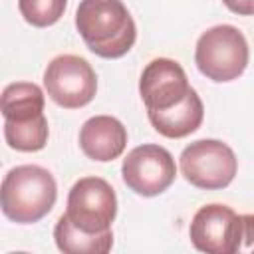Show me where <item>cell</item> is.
I'll list each match as a JSON object with an SVG mask.
<instances>
[{
  "label": "cell",
  "mask_w": 254,
  "mask_h": 254,
  "mask_svg": "<svg viewBox=\"0 0 254 254\" xmlns=\"http://www.w3.org/2000/svg\"><path fill=\"white\" fill-rule=\"evenodd\" d=\"M240 250L254 252V214H242V244Z\"/></svg>",
  "instance_id": "9a60e30c"
},
{
  "label": "cell",
  "mask_w": 254,
  "mask_h": 254,
  "mask_svg": "<svg viewBox=\"0 0 254 254\" xmlns=\"http://www.w3.org/2000/svg\"><path fill=\"white\" fill-rule=\"evenodd\" d=\"M67 220L89 234H103L111 230L117 216V194L113 187L99 177H83L73 183L67 194Z\"/></svg>",
  "instance_id": "8992f818"
},
{
  "label": "cell",
  "mask_w": 254,
  "mask_h": 254,
  "mask_svg": "<svg viewBox=\"0 0 254 254\" xmlns=\"http://www.w3.org/2000/svg\"><path fill=\"white\" fill-rule=\"evenodd\" d=\"M127 147L125 125L111 115L89 117L79 129V149L83 155L97 163H107L117 157Z\"/></svg>",
  "instance_id": "8fae6325"
},
{
  "label": "cell",
  "mask_w": 254,
  "mask_h": 254,
  "mask_svg": "<svg viewBox=\"0 0 254 254\" xmlns=\"http://www.w3.org/2000/svg\"><path fill=\"white\" fill-rule=\"evenodd\" d=\"M147 117L159 135L169 139H183L200 127L204 119V105L198 93L190 89V93L179 105L165 111H151Z\"/></svg>",
  "instance_id": "7c38bea8"
},
{
  "label": "cell",
  "mask_w": 254,
  "mask_h": 254,
  "mask_svg": "<svg viewBox=\"0 0 254 254\" xmlns=\"http://www.w3.org/2000/svg\"><path fill=\"white\" fill-rule=\"evenodd\" d=\"M58 185L54 175L40 165H18L2 179L0 206L16 224L42 220L56 204Z\"/></svg>",
  "instance_id": "3957f363"
},
{
  "label": "cell",
  "mask_w": 254,
  "mask_h": 254,
  "mask_svg": "<svg viewBox=\"0 0 254 254\" xmlns=\"http://www.w3.org/2000/svg\"><path fill=\"white\" fill-rule=\"evenodd\" d=\"M189 77L183 65L171 58L151 60L139 79V93L147 113L165 111L179 105L190 93Z\"/></svg>",
  "instance_id": "30bf717a"
},
{
  "label": "cell",
  "mask_w": 254,
  "mask_h": 254,
  "mask_svg": "<svg viewBox=\"0 0 254 254\" xmlns=\"http://www.w3.org/2000/svg\"><path fill=\"white\" fill-rule=\"evenodd\" d=\"M121 177L135 194L157 196L175 183L177 165L165 147L145 143L127 153L121 165Z\"/></svg>",
  "instance_id": "ba28073f"
},
{
  "label": "cell",
  "mask_w": 254,
  "mask_h": 254,
  "mask_svg": "<svg viewBox=\"0 0 254 254\" xmlns=\"http://www.w3.org/2000/svg\"><path fill=\"white\" fill-rule=\"evenodd\" d=\"M75 28L85 46L99 58H123L137 40V26L123 0H81Z\"/></svg>",
  "instance_id": "6da1fadb"
},
{
  "label": "cell",
  "mask_w": 254,
  "mask_h": 254,
  "mask_svg": "<svg viewBox=\"0 0 254 254\" xmlns=\"http://www.w3.org/2000/svg\"><path fill=\"white\" fill-rule=\"evenodd\" d=\"M44 91L30 81H16L2 91L4 139L20 153L42 151L48 143L50 127L44 115Z\"/></svg>",
  "instance_id": "7a4b0ae2"
},
{
  "label": "cell",
  "mask_w": 254,
  "mask_h": 254,
  "mask_svg": "<svg viewBox=\"0 0 254 254\" xmlns=\"http://www.w3.org/2000/svg\"><path fill=\"white\" fill-rule=\"evenodd\" d=\"M222 4L238 16H252L254 14V0H222Z\"/></svg>",
  "instance_id": "2e32d148"
},
{
  "label": "cell",
  "mask_w": 254,
  "mask_h": 254,
  "mask_svg": "<svg viewBox=\"0 0 254 254\" xmlns=\"http://www.w3.org/2000/svg\"><path fill=\"white\" fill-rule=\"evenodd\" d=\"M54 240L58 250L65 254H105L113 246V232L89 234L75 228L65 214H62L54 226Z\"/></svg>",
  "instance_id": "4fadbf2b"
},
{
  "label": "cell",
  "mask_w": 254,
  "mask_h": 254,
  "mask_svg": "<svg viewBox=\"0 0 254 254\" xmlns=\"http://www.w3.org/2000/svg\"><path fill=\"white\" fill-rule=\"evenodd\" d=\"M67 0H18L22 18L34 28L54 26L65 12Z\"/></svg>",
  "instance_id": "5bb4252c"
},
{
  "label": "cell",
  "mask_w": 254,
  "mask_h": 254,
  "mask_svg": "<svg viewBox=\"0 0 254 254\" xmlns=\"http://www.w3.org/2000/svg\"><path fill=\"white\" fill-rule=\"evenodd\" d=\"M179 165L185 181L204 190L226 189L238 171V159L234 151L218 139L192 141L183 149Z\"/></svg>",
  "instance_id": "5b68a950"
},
{
  "label": "cell",
  "mask_w": 254,
  "mask_h": 254,
  "mask_svg": "<svg viewBox=\"0 0 254 254\" xmlns=\"http://www.w3.org/2000/svg\"><path fill=\"white\" fill-rule=\"evenodd\" d=\"M44 87L50 99L64 109H79L97 93V75L91 64L73 54L50 60L44 71Z\"/></svg>",
  "instance_id": "52a82bcc"
},
{
  "label": "cell",
  "mask_w": 254,
  "mask_h": 254,
  "mask_svg": "<svg viewBox=\"0 0 254 254\" xmlns=\"http://www.w3.org/2000/svg\"><path fill=\"white\" fill-rule=\"evenodd\" d=\"M190 242L206 254H234L242 244V216L230 206L212 202L200 206L189 226Z\"/></svg>",
  "instance_id": "9c48e42d"
},
{
  "label": "cell",
  "mask_w": 254,
  "mask_h": 254,
  "mask_svg": "<svg viewBox=\"0 0 254 254\" xmlns=\"http://www.w3.org/2000/svg\"><path fill=\"white\" fill-rule=\"evenodd\" d=\"M250 48L244 34L232 24H218L200 34L194 48L198 71L216 83L238 79L248 67Z\"/></svg>",
  "instance_id": "277c9868"
}]
</instances>
